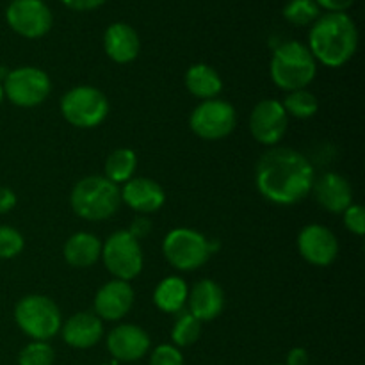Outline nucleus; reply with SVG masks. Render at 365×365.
Masks as SVG:
<instances>
[{"mask_svg":"<svg viewBox=\"0 0 365 365\" xmlns=\"http://www.w3.org/2000/svg\"><path fill=\"white\" fill-rule=\"evenodd\" d=\"M178 314L177 321H175L173 331H171V339L177 346L180 348H185V346L195 344L200 339V334H202V323H200L196 317H192L189 312Z\"/></svg>","mask_w":365,"mask_h":365,"instance_id":"27","label":"nucleus"},{"mask_svg":"<svg viewBox=\"0 0 365 365\" xmlns=\"http://www.w3.org/2000/svg\"><path fill=\"white\" fill-rule=\"evenodd\" d=\"M107 349L121 362H135L150 349V337L135 324H120L107 337Z\"/></svg>","mask_w":365,"mask_h":365,"instance_id":"15","label":"nucleus"},{"mask_svg":"<svg viewBox=\"0 0 365 365\" xmlns=\"http://www.w3.org/2000/svg\"><path fill=\"white\" fill-rule=\"evenodd\" d=\"M321 16V9L316 0H289L284 7V18L292 25H305L314 24Z\"/></svg>","mask_w":365,"mask_h":365,"instance_id":"26","label":"nucleus"},{"mask_svg":"<svg viewBox=\"0 0 365 365\" xmlns=\"http://www.w3.org/2000/svg\"><path fill=\"white\" fill-rule=\"evenodd\" d=\"M6 20L16 34L36 39L52 29L53 16L43 0H13L7 6Z\"/></svg>","mask_w":365,"mask_h":365,"instance_id":"11","label":"nucleus"},{"mask_svg":"<svg viewBox=\"0 0 365 365\" xmlns=\"http://www.w3.org/2000/svg\"><path fill=\"white\" fill-rule=\"evenodd\" d=\"M312 187L317 203L331 214H342L353 203L351 185L339 173H324Z\"/></svg>","mask_w":365,"mask_h":365,"instance_id":"17","label":"nucleus"},{"mask_svg":"<svg viewBox=\"0 0 365 365\" xmlns=\"http://www.w3.org/2000/svg\"><path fill=\"white\" fill-rule=\"evenodd\" d=\"M4 88H2V84H0V103H2V100H4Z\"/></svg>","mask_w":365,"mask_h":365,"instance_id":"37","label":"nucleus"},{"mask_svg":"<svg viewBox=\"0 0 365 365\" xmlns=\"http://www.w3.org/2000/svg\"><path fill=\"white\" fill-rule=\"evenodd\" d=\"M163 252L175 269L192 271L209 260L210 242L191 228H175L164 239Z\"/></svg>","mask_w":365,"mask_h":365,"instance_id":"7","label":"nucleus"},{"mask_svg":"<svg viewBox=\"0 0 365 365\" xmlns=\"http://www.w3.org/2000/svg\"><path fill=\"white\" fill-rule=\"evenodd\" d=\"M355 2L356 0H316L319 9H327L328 13H346Z\"/></svg>","mask_w":365,"mask_h":365,"instance_id":"32","label":"nucleus"},{"mask_svg":"<svg viewBox=\"0 0 365 365\" xmlns=\"http://www.w3.org/2000/svg\"><path fill=\"white\" fill-rule=\"evenodd\" d=\"M309 50L314 59L328 68H341L359 48V31L346 13H327L317 18L309 32Z\"/></svg>","mask_w":365,"mask_h":365,"instance_id":"2","label":"nucleus"},{"mask_svg":"<svg viewBox=\"0 0 365 365\" xmlns=\"http://www.w3.org/2000/svg\"><path fill=\"white\" fill-rule=\"evenodd\" d=\"M316 71V59L303 43L287 41L274 50L271 59V78L284 91L305 89L314 81Z\"/></svg>","mask_w":365,"mask_h":365,"instance_id":"4","label":"nucleus"},{"mask_svg":"<svg viewBox=\"0 0 365 365\" xmlns=\"http://www.w3.org/2000/svg\"><path fill=\"white\" fill-rule=\"evenodd\" d=\"M61 2L73 11H93L103 6L107 0H61Z\"/></svg>","mask_w":365,"mask_h":365,"instance_id":"33","label":"nucleus"},{"mask_svg":"<svg viewBox=\"0 0 365 365\" xmlns=\"http://www.w3.org/2000/svg\"><path fill=\"white\" fill-rule=\"evenodd\" d=\"M187 285L182 278L168 277L153 291V303L163 312L178 314L187 302Z\"/></svg>","mask_w":365,"mask_h":365,"instance_id":"23","label":"nucleus"},{"mask_svg":"<svg viewBox=\"0 0 365 365\" xmlns=\"http://www.w3.org/2000/svg\"><path fill=\"white\" fill-rule=\"evenodd\" d=\"M61 113L64 120L78 128H93L103 123L109 114V100L100 89L78 86L61 98Z\"/></svg>","mask_w":365,"mask_h":365,"instance_id":"6","label":"nucleus"},{"mask_svg":"<svg viewBox=\"0 0 365 365\" xmlns=\"http://www.w3.org/2000/svg\"><path fill=\"white\" fill-rule=\"evenodd\" d=\"M342 214H344V225L349 232H353L355 235L365 234V210L362 205L351 203Z\"/></svg>","mask_w":365,"mask_h":365,"instance_id":"31","label":"nucleus"},{"mask_svg":"<svg viewBox=\"0 0 365 365\" xmlns=\"http://www.w3.org/2000/svg\"><path fill=\"white\" fill-rule=\"evenodd\" d=\"M70 202L73 212L82 220L103 221L120 209L121 189L109 178L91 175L75 184Z\"/></svg>","mask_w":365,"mask_h":365,"instance_id":"3","label":"nucleus"},{"mask_svg":"<svg viewBox=\"0 0 365 365\" xmlns=\"http://www.w3.org/2000/svg\"><path fill=\"white\" fill-rule=\"evenodd\" d=\"M132 305H134V289L123 280L107 282L95 296V312L100 319H121L127 316Z\"/></svg>","mask_w":365,"mask_h":365,"instance_id":"14","label":"nucleus"},{"mask_svg":"<svg viewBox=\"0 0 365 365\" xmlns=\"http://www.w3.org/2000/svg\"><path fill=\"white\" fill-rule=\"evenodd\" d=\"M185 86H187L189 93L195 95L196 98L202 100H212L223 89V81H221L220 73L214 70L209 64H192L185 73Z\"/></svg>","mask_w":365,"mask_h":365,"instance_id":"22","label":"nucleus"},{"mask_svg":"<svg viewBox=\"0 0 365 365\" xmlns=\"http://www.w3.org/2000/svg\"><path fill=\"white\" fill-rule=\"evenodd\" d=\"M102 257V242L96 235L78 232L64 245V259L73 267H89Z\"/></svg>","mask_w":365,"mask_h":365,"instance_id":"21","label":"nucleus"},{"mask_svg":"<svg viewBox=\"0 0 365 365\" xmlns=\"http://www.w3.org/2000/svg\"><path fill=\"white\" fill-rule=\"evenodd\" d=\"M314 168L303 153L274 146L262 153L255 166V184L260 195L277 205L302 202L314 185Z\"/></svg>","mask_w":365,"mask_h":365,"instance_id":"1","label":"nucleus"},{"mask_svg":"<svg viewBox=\"0 0 365 365\" xmlns=\"http://www.w3.org/2000/svg\"><path fill=\"white\" fill-rule=\"evenodd\" d=\"M121 202L127 203L132 210L139 214L157 212L166 202V192L152 178H130L125 182L121 191Z\"/></svg>","mask_w":365,"mask_h":365,"instance_id":"16","label":"nucleus"},{"mask_svg":"<svg viewBox=\"0 0 365 365\" xmlns=\"http://www.w3.org/2000/svg\"><path fill=\"white\" fill-rule=\"evenodd\" d=\"M14 319L20 330L34 341L46 342L63 327L61 310L46 296L32 294L20 299L14 309Z\"/></svg>","mask_w":365,"mask_h":365,"instance_id":"5","label":"nucleus"},{"mask_svg":"<svg viewBox=\"0 0 365 365\" xmlns=\"http://www.w3.org/2000/svg\"><path fill=\"white\" fill-rule=\"evenodd\" d=\"M56 353L48 342L34 341L25 346L18 356V365H52Z\"/></svg>","mask_w":365,"mask_h":365,"instance_id":"28","label":"nucleus"},{"mask_svg":"<svg viewBox=\"0 0 365 365\" xmlns=\"http://www.w3.org/2000/svg\"><path fill=\"white\" fill-rule=\"evenodd\" d=\"M102 259L116 280L130 282L143 269V250L128 230L114 232L102 246Z\"/></svg>","mask_w":365,"mask_h":365,"instance_id":"8","label":"nucleus"},{"mask_svg":"<svg viewBox=\"0 0 365 365\" xmlns=\"http://www.w3.org/2000/svg\"><path fill=\"white\" fill-rule=\"evenodd\" d=\"M103 48L114 63L127 64L139 56L141 41H139L138 32L130 25L118 21L107 27L103 34Z\"/></svg>","mask_w":365,"mask_h":365,"instance_id":"19","label":"nucleus"},{"mask_svg":"<svg viewBox=\"0 0 365 365\" xmlns=\"http://www.w3.org/2000/svg\"><path fill=\"white\" fill-rule=\"evenodd\" d=\"M63 328V339L68 346L77 349H88L98 344L103 335V324L96 314L78 312L66 321Z\"/></svg>","mask_w":365,"mask_h":365,"instance_id":"18","label":"nucleus"},{"mask_svg":"<svg viewBox=\"0 0 365 365\" xmlns=\"http://www.w3.org/2000/svg\"><path fill=\"white\" fill-rule=\"evenodd\" d=\"M138 166V155L130 148H118L107 157L106 160V178L114 184H125L134 175Z\"/></svg>","mask_w":365,"mask_h":365,"instance_id":"24","label":"nucleus"},{"mask_svg":"<svg viewBox=\"0 0 365 365\" xmlns=\"http://www.w3.org/2000/svg\"><path fill=\"white\" fill-rule=\"evenodd\" d=\"M16 205V195L9 187H0V214H6Z\"/></svg>","mask_w":365,"mask_h":365,"instance_id":"34","label":"nucleus"},{"mask_svg":"<svg viewBox=\"0 0 365 365\" xmlns=\"http://www.w3.org/2000/svg\"><path fill=\"white\" fill-rule=\"evenodd\" d=\"M309 364V351L305 348H294L289 351L285 365H307Z\"/></svg>","mask_w":365,"mask_h":365,"instance_id":"36","label":"nucleus"},{"mask_svg":"<svg viewBox=\"0 0 365 365\" xmlns=\"http://www.w3.org/2000/svg\"><path fill=\"white\" fill-rule=\"evenodd\" d=\"M4 95L18 107H36L48 98L52 91L50 77L34 66H21L4 78Z\"/></svg>","mask_w":365,"mask_h":365,"instance_id":"9","label":"nucleus"},{"mask_svg":"<svg viewBox=\"0 0 365 365\" xmlns=\"http://www.w3.org/2000/svg\"><path fill=\"white\" fill-rule=\"evenodd\" d=\"M189 314L203 323V321L216 319L225 305L223 289L214 280H200L187 294Z\"/></svg>","mask_w":365,"mask_h":365,"instance_id":"20","label":"nucleus"},{"mask_svg":"<svg viewBox=\"0 0 365 365\" xmlns=\"http://www.w3.org/2000/svg\"><path fill=\"white\" fill-rule=\"evenodd\" d=\"M150 365H184V356L175 346L160 344L153 349Z\"/></svg>","mask_w":365,"mask_h":365,"instance_id":"30","label":"nucleus"},{"mask_svg":"<svg viewBox=\"0 0 365 365\" xmlns=\"http://www.w3.org/2000/svg\"><path fill=\"white\" fill-rule=\"evenodd\" d=\"M287 116L299 118V120H307V118H312L314 114L319 109V102H317L316 95L307 89H298V91H291L285 100L282 102Z\"/></svg>","mask_w":365,"mask_h":365,"instance_id":"25","label":"nucleus"},{"mask_svg":"<svg viewBox=\"0 0 365 365\" xmlns=\"http://www.w3.org/2000/svg\"><path fill=\"white\" fill-rule=\"evenodd\" d=\"M289 116L282 102L266 98L255 106L250 116V132L260 145L274 146L285 135Z\"/></svg>","mask_w":365,"mask_h":365,"instance_id":"12","label":"nucleus"},{"mask_svg":"<svg viewBox=\"0 0 365 365\" xmlns=\"http://www.w3.org/2000/svg\"><path fill=\"white\" fill-rule=\"evenodd\" d=\"M24 235L13 227L0 225V259H14L24 250Z\"/></svg>","mask_w":365,"mask_h":365,"instance_id":"29","label":"nucleus"},{"mask_svg":"<svg viewBox=\"0 0 365 365\" xmlns=\"http://www.w3.org/2000/svg\"><path fill=\"white\" fill-rule=\"evenodd\" d=\"M150 228H152V225H150V221L146 220V217H138V220L134 221V223H132V227H130V234L134 235L135 239H141V237H145V235H148V232H150Z\"/></svg>","mask_w":365,"mask_h":365,"instance_id":"35","label":"nucleus"},{"mask_svg":"<svg viewBox=\"0 0 365 365\" xmlns=\"http://www.w3.org/2000/svg\"><path fill=\"white\" fill-rule=\"evenodd\" d=\"M235 109L225 100H203L191 113L189 127L198 138L207 141H217L227 138L235 128Z\"/></svg>","mask_w":365,"mask_h":365,"instance_id":"10","label":"nucleus"},{"mask_svg":"<svg viewBox=\"0 0 365 365\" xmlns=\"http://www.w3.org/2000/svg\"><path fill=\"white\" fill-rule=\"evenodd\" d=\"M274 365H282V364H274Z\"/></svg>","mask_w":365,"mask_h":365,"instance_id":"38","label":"nucleus"},{"mask_svg":"<svg viewBox=\"0 0 365 365\" xmlns=\"http://www.w3.org/2000/svg\"><path fill=\"white\" fill-rule=\"evenodd\" d=\"M298 250L312 266H330L339 255V242L334 232L323 225H309L298 235Z\"/></svg>","mask_w":365,"mask_h":365,"instance_id":"13","label":"nucleus"}]
</instances>
